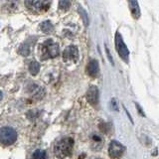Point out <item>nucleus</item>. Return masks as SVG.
<instances>
[{
    "instance_id": "15",
    "label": "nucleus",
    "mask_w": 159,
    "mask_h": 159,
    "mask_svg": "<svg viewBox=\"0 0 159 159\" xmlns=\"http://www.w3.org/2000/svg\"><path fill=\"white\" fill-rule=\"evenodd\" d=\"M40 29H41L44 33L50 34V33H52L54 31V26L50 21H45V22L41 23V25H40Z\"/></svg>"
},
{
    "instance_id": "2",
    "label": "nucleus",
    "mask_w": 159,
    "mask_h": 159,
    "mask_svg": "<svg viewBox=\"0 0 159 159\" xmlns=\"http://www.w3.org/2000/svg\"><path fill=\"white\" fill-rule=\"evenodd\" d=\"M74 147V139L72 137H64L58 140L54 145V154L58 159H66L71 156Z\"/></svg>"
},
{
    "instance_id": "13",
    "label": "nucleus",
    "mask_w": 159,
    "mask_h": 159,
    "mask_svg": "<svg viewBox=\"0 0 159 159\" xmlns=\"http://www.w3.org/2000/svg\"><path fill=\"white\" fill-rule=\"evenodd\" d=\"M102 146V138L99 136V135H97V134H93L92 135V147L93 149H96V150H98V149H101Z\"/></svg>"
},
{
    "instance_id": "16",
    "label": "nucleus",
    "mask_w": 159,
    "mask_h": 159,
    "mask_svg": "<svg viewBox=\"0 0 159 159\" xmlns=\"http://www.w3.org/2000/svg\"><path fill=\"white\" fill-rule=\"evenodd\" d=\"M29 71L32 75H37L40 71V64L37 62H31L30 63V66H29Z\"/></svg>"
},
{
    "instance_id": "3",
    "label": "nucleus",
    "mask_w": 159,
    "mask_h": 159,
    "mask_svg": "<svg viewBox=\"0 0 159 159\" xmlns=\"http://www.w3.org/2000/svg\"><path fill=\"white\" fill-rule=\"evenodd\" d=\"M59 45L54 42L52 39L45 41L41 45H39L38 53L41 60H48L56 58L59 55Z\"/></svg>"
},
{
    "instance_id": "1",
    "label": "nucleus",
    "mask_w": 159,
    "mask_h": 159,
    "mask_svg": "<svg viewBox=\"0 0 159 159\" xmlns=\"http://www.w3.org/2000/svg\"><path fill=\"white\" fill-rule=\"evenodd\" d=\"M20 124L12 117L0 118V146L10 147L18 141Z\"/></svg>"
},
{
    "instance_id": "18",
    "label": "nucleus",
    "mask_w": 159,
    "mask_h": 159,
    "mask_svg": "<svg viewBox=\"0 0 159 159\" xmlns=\"http://www.w3.org/2000/svg\"><path fill=\"white\" fill-rule=\"evenodd\" d=\"M59 6L61 9L67 10V9L70 8V6H71V2H70V1H60L59 2Z\"/></svg>"
},
{
    "instance_id": "5",
    "label": "nucleus",
    "mask_w": 159,
    "mask_h": 159,
    "mask_svg": "<svg viewBox=\"0 0 159 159\" xmlns=\"http://www.w3.org/2000/svg\"><path fill=\"white\" fill-rule=\"evenodd\" d=\"M50 2L47 1H25V6L28 10H30L33 13H42L47 11L50 6Z\"/></svg>"
},
{
    "instance_id": "11",
    "label": "nucleus",
    "mask_w": 159,
    "mask_h": 159,
    "mask_svg": "<svg viewBox=\"0 0 159 159\" xmlns=\"http://www.w3.org/2000/svg\"><path fill=\"white\" fill-rule=\"evenodd\" d=\"M30 93H31L32 97L34 98H36V99L43 98L44 96H45V93H46L45 89L42 87H40V86H38V84H33L32 86L30 87Z\"/></svg>"
},
{
    "instance_id": "4",
    "label": "nucleus",
    "mask_w": 159,
    "mask_h": 159,
    "mask_svg": "<svg viewBox=\"0 0 159 159\" xmlns=\"http://www.w3.org/2000/svg\"><path fill=\"white\" fill-rule=\"evenodd\" d=\"M114 43H116V49L123 61H125L126 63L128 62V59H129V51L126 47L125 43H124L123 39L121 37V35L119 34L118 32H116V40H114Z\"/></svg>"
},
{
    "instance_id": "6",
    "label": "nucleus",
    "mask_w": 159,
    "mask_h": 159,
    "mask_svg": "<svg viewBox=\"0 0 159 159\" xmlns=\"http://www.w3.org/2000/svg\"><path fill=\"white\" fill-rule=\"evenodd\" d=\"M79 57V50L76 46H69L63 52V60L68 64H76Z\"/></svg>"
},
{
    "instance_id": "14",
    "label": "nucleus",
    "mask_w": 159,
    "mask_h": 159,
    "mask_svg": "<svg viewBox=\"0 0 159 159\" xmlns=\"http://www.w3.org/2000/svg\"><path fill=\"white\" fill-rule=\"evenodd\" d=\"M31 159H47V153L43 149H36L31 154Z\"/></svg>"
},
{
    "instance_id": "19",
    "label": "nucleus",
    "mask_w": 159,
    "mask_h": 159,
    "mask_svg": "<svg viewBox=\"0 0 159 159\" xmlns=\"http://www.w3.org/2000/svg\"><path fill=\"white\" fill-rule=\"evenodd\" d=\"M111 107L116 111H118V106H117V102H116V98H112L111 99Z\"/></svg>"
},
{
    "instance_id": "20",
    "label": "nucleus",
    "mask_w": 159,
    "mask_h": 159,
    "mask_svg": "<svg viewBox=\"0 0 159 159\" xmlns=\"http://www.w3.org/2000/svg\"><path fill=\"white\" fill-rule=\"evenodd\" d=\"M106 51H107V58H108V60H109V62H111L112 65H113V61H112V58H111V53H109V51H108V49H107V47H106Z\"/></svg>"
},
{
    "instance_id": "17",
    "label": "nucleus",
    "mask_w": 159,
    "mask_h": 159,
    "mask_svg": "<svg viewBox=\"0 0 159 159\" xmlns=\"http://www.w3.org/2000/svg\"><path fill=\"white\" fill-rule=\"evenodd\" d=\"M80 12H81V14H82V16H83V18H84V25H89V17H88V14H87V12L84 11V9L83 8V7H80Z\"/></svg>"
},
{
    "instance_id": "8",
    "label": "nucleus",
    "mask_w": 159,
    "mask_h": 159,
    "mask_svg": "<svg viewBox=\"0 0 159 159\" xmlns=\"http://www.w3.org/2000/svg\"><path fill=\"white\" fill-rule=\"evenodd\" d=\"M0 11L5 14H13L18 11V3L13 1L0 3Z\"/></svg>"
},
{
    "instance_id": "10",
    "label": "nucleus",
    "mask_w": 159,
    "mask_h": 159,
    "mask_svg": "<svg viewBox=\"0 0 159 159\" xmlns=\"http://www.w3.org/2000/svg\"><path fill=\"white\" fill-rule=\"evenodd\" d=\"M87 73L89 76L91 77H97L98 73H99V66H98V62L97 60H91L88 63L87 66Z\"/></svg>"
},
{
    "instance_id": "21",
    "label": "nucleus",
    "mask_w": 159,
    "mask_h": 159,
    "mask_svg": "<svg viewBox=\"0 0 159 159\" xmlns=\"http://www.w3.org/2000/svg\"><path fill=\"white\" fill-rule=\"evenodd\" d=\"M94 159H98V158H94Z\"/></svg>"
},
{
    "instance_id": "12",
    "label": "nucleus",
    "mask_w": 159,
    "mask_h": 159,
    "mask_svg": "<svg viewBox=\"0 0 159 159\" xmlns=\"http://www.w3.org/2000/svg\"><path fill=\"white\" fill-rule=\"evenodd\" d=\"M129 7H130V11L132 16L138 19L140 17V9H139V4L136 1H129Z\"/></svg>"
},
{
    "instance_id": "7",
    "label": "nucleus",
    "mask_w": 159,
    "mask_h": 159,
    "mask_svg": "<svg viewBox=\"0 0 159 159\" xmlns=\"http://www.w3.org/2000/svg\"><path fill=\"white\" fill-rule=\"evenodd\" d=\"M124 151H125V148L122 145L121 143H119L118 141L112 140L109 144L108 147V154L111 158L112 159H119L122 155Z\"/></svg>"
},
{
    "instance_id": "9",
    "label": "nucleus",
    "mask_w": 159,
    "mask_h": 159,
    "mask_svg": "<svg viewBox=\"0 0 159 159\" xmlns=\"http://www.w3.org/2000/svg\"><path fill=\"white\" fill-rule=\"evenodd\" d=\"M87 99L88 102L94 106V104L98 103V89L96 86H93L88 89L87 93Z\"/></svg>"
}]
</instances>
